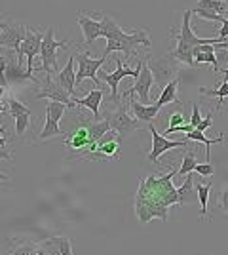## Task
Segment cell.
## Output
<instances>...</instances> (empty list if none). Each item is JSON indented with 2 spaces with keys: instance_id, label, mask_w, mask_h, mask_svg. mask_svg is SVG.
Segmentation results:
<instances>
[{
  "instance_id": "cell-1",
  "label": "cell",
  "mask_w": 228,
  "mask_h": 255,
  "mask_svg": "<svg viewBox=\"0 0 228 255\" xmlns=\"http://www.w3.org/2000/svg\"><path fill=\"white\" fill-rule=\"evenodd\" d=\"M177 175V171L171 170L163 177H147L141 179L135 210L141 223H149L154 217H160L162 221L167 219V208L179 206V192L171 185V177Z\"/></svg>"
},
{
  "instance_id": "cell-2",
  "label": "cell",
  "mask_w": 228,
  "mask_h": 255,
  "mask_svg": "<svg viewBox=\"0 0 228 255\" xmlns=\"http://www.w3.org/2000/svg\"><path fill=\"white\" fill-rule=\"evenodd\" d=\"M101 36L107 38V48H105V57H109L112 52H122L128 57H135V48L137 46H145L151 48V38L147 31H137L133 32H124L122 27L114 21L110 15H101Z\"/></svg>"
},
{
  "instance_id": "cell-3",
  "label": "cell",
  "mask_w": 228,
  "mask_h": 255,
  "mask_svg": "<svg viewBox=\"0 0 228 255\" xmlns=\"http://www.w3.org/2000/svg\"><path fill=\"white\" fill-rule=\"evenodd\" d=\"M190 17H192V10H186L183 13V23H181V31L177 34V44L175 48L169 52V55L173 57L177 63L188 65V67H194V55H192V48L200 46V44H217L221 42V38H200L196 36L192 27H190Z\"/></svg>"
},
{
  "instance_id": "cell-4",
  "label": "cell",
  "mask_w": 228,
  "mask_h": 255,
  "mask_svg": "<svg viewBox=\"0 0 228 255\" xmlns=\"http://www.w3.org/2000/svg\"><path fill=\"white\" fill-rule=\"evenodd\" d=\"M67 40H55V29L48 27L42 34V44H40V57H42V67L46 75L57 73V50L65 48Z\"/></svg>"
},
{
  "instance_id": "cell-5",
  "label": "cell",
  "mask_w": 228,
  "mask_h": 255,
  "mask_svg": "<svg viewBox=\"0 0 228 255\" xmlns=\"http://www.w3.org/2000/svg\"><path fill=\"white\" fill-rule=\"evenodd\" d=\"M141 67H143V59H139L135 67H124V65H122V59L116 57V71H112V73H105V71H101V69H99V80L107 82L109 88L112 90V94H110V101L118 103L120 82H122L126 76H133V78H137L139 73H141Z\"/></svg>"
},
{
  "instance_id": "cell-6",
  "label": "cell",
  "mask_w": 228,
  "mask_h": 255,
  "mask_svg": "<svg viewBox=\"0 0 228 255\" xmlns=\"http://www.w3.org/2000/svg\"><path fill=\"white\" fill-rule=\"evenodd\" d=\"M107 59L109 57H105V55H101L99 59H93V57H89V53H75V63L78 65L76 67V86L80 84L84 78H91L95 88H97L99 86L97 73L99 69L107 63Z\"/></svg>"
},
{
  "instance_id": "cell-7",
  "label": "cell",
  "mask_w": 228,
  "mask_h": 255,
  "mask_svg": "<svg viewBox=\"0 0 228 255\" xmlns=\"http://www.w3.org/2000/svg\"><path fill=\"white\" fill-rule=\"evenodd\" d=\"M40 44H42V32L33 31L31 27H27L25 36L21 40V46L17 50V63L23 65V55L27 57V71L34 75V57L40 53Z\"/></svg>"
},
{
  "instance_id": "cell-8",
  "label": "cell",
  "mask_w": 228,
  "mask_h": 255,
  "mask_svg": "<svg viewBox=\"0 0 228 255\" xmlns=\"http://www.w3.org/2000/svg\"><path fill=\"white\" fill-rule=\"evenodd\" d=\"M147 65H149V69H151L154 82L160 86V88H163L167 82H171V80L175 78V73H177V61H175L169 53L163 55V57H158V59L149 57V59H147Z\"/></svg>"
},
{
  "instance_id": "cell-9",
  "label": "cell",
  "mask_w": 228,
  "mask_h": 255,
  "mask_svg": "<svg viewBox=\"0 0 228 255\" xmlns=\"http://www.w3.org/2000/svg\"><path fill=\"white\" fill-rule=\"evenodd\" d=\"M107 120L110 122V129H114L120 137H126L128 133H133L139 129V120L135 117H130L128 103H120L118 109L114 113H110Z\"/></svg>"
},
{
  "instance_id": "cell-10",
  "label": "cell",
  "mask_w": 228,
  "mask_h": 255,
  "mask_svg": "<svg viewBox=\"0 0 228 255\" xmlns=\"http://www.w3.org/2000/svg\"><path fill=\"white\" fill-rule=\"evenodd\" d=\"M149 131L152 133V149L147 158L151 160V162L160 164V156H162L163 152H167V150H171V149H179V147H188V139L169 141V139H165L163 135H160L156 126H154L152 122H149Z\"/></svg>"
},
{
  "instance_id": "cell-11",
  "label": "cell",
  "mask_w": 228,
  "mask_h": 255,
  "mask_svg": "<svg viewBox=\"0 0 228 255\" xmlns=\"http://www.w3.org/2000/svg\"><path fill=\"white\" fill-rule=\"evenodd\" d=\"M42 84V90L36 94V99H48V101H61L65 103L69 109H73L75 103H73V96L67 92L63 86L59 84L57 80H52V75H46Z\"/></svg>"
},
{
  "instance_id": "cell-12",
  "label": "cell",
  "mask_w": 228,
  "mask_h": 255,
  "mask_svg": "<svg viewBox=\"0 0 228 255\" xmlns=\"http://www.w3.org/2000/svg\"><path fill=\"white\" fill-rule=\"evenodd\" d=\"M152 84H154V78H152L151 69H149V65H147V59H145V61H143V67H141V73H139V76L135 78V84L126 90V96H137L141 103L149 105V103H151Z\"/></svg>"
},
{
  "instance_id": "cell-13",
  "label": "cell",
  "mask_w": 228,
  "mask_h": 255,
  "mask_svg": "<svg viewBox=\"0 0 228 255\" xmlns=\"http://www.w3.org/2000/svg\"><path fill=\"white\" fill-rule=\"evenodd\" d=\"M25 31H27V25H21V23L13 21V19H8V25L4 29H0V46L11 48L17 53L23 36H25Z\"/></svg>"
},
{
  "instance_id": "cell-14",
  "label": "cell",
  "mask_w": 228,
  "mask_h": 255,
  "mask_svg": "<svg viewBox=\"0 0 228 255\" xmlns=\"http://www.w3.org/2000/svg\"><path fill=\"white\" fill-rule=\"evenodd\" d=\"M93 141L87 131V120H80L75 129H71L69 137L65 139V147L71 150H86Z\"/></svg>"
},
{
  "instance_id": "cell-15",
  "label": "cell",
  "mask_w": 228,
  "mask_h": 255,
  "mask_svg": "<svg viewBox=\"0 0 228 255\" xmlns=\"http://www.w3.org/2000/svg\"><path fill=\"white\" fill-rule=\"evenodd\" d=\"M6 80H8V84H23V82H34V84H40V80L33 75V73H29L27 69H23L21 63H17V61H13L10 55V61H8V67H6Z\"/></svg>"
},
{
  "instance_id": "cell-16",
  "label": "cell",
  "mask_w": 228,
  "mask_h": 255,
  "mask_svg": "<svg viewBox=\"0 0 228 255\" xmlns=\"http://www.w3.org/2000/svg\"><path fill=\"white\" fill-rule=\"evenodd\" d=\"M78 25H80V29H82L84 44H86V46L93 44V40L101 36V19H93V17H89V15L80 11V13H78Z\"/></svg>"
},
{
  "instance_id": "cell-17",
  "label": "cell",
  "mask_w": 228,
  "mask_h": 255,
  "mask_svg": "<svg viewBox=\"0 0 228 255\" xmlns=\"http://www.w3.org/2000/svg\"><path fill=\"white\" fill-rule=\"evenodd\" d=\"M128 97H130V109H131V113H133V117L137 118L139 122H154V118L158 117V113H160L162 107L158 105V103H154V105H145L141 101L133 99V96H128Z\"/></svg>"
},
{
  "instance_id": "cell-18",
  "label": "cell",
  "mask_w": 228,
  "mask_h": 255,
  "mask_svg": "<svg viewBox=\"0 0 228 255\" xmlns=\"http://www.w3.org/2000/svg\"><path fill=\"white\" fill-rule=\"evenodd\" d=\"M59 84L65 88L67 92L71 94V96L75 97L76 96V69H75V55H71L69 59H67V65L61 69V71H57V78H55Z\"/></svg>"
},
{
  "instance_id": "cell-19",
  "label": "cell",
  "mask_w": 228,
  "mask_h": 255,
  "mask_svg": "<svg viewBox=\"0 0 228 255\" xmlns=\"http://www.w3.org/2000/svg\"><path fill=\"white\" fill-rule=\"evenodd\" d=\"M192 55H194L196 65L209 63L213 67V73H219V59L215 53V44H200L192 48Z\"/></svg>"
},
{
  "instance_id": "cell-20",
  "label": "cell",
  "mask_w": 228,
  "mask_h": 255,
  "mask_svg": "<svg viewBox=\"0 0 228 255\" xmlns=\"http://www.w3.org/2000/svg\"><path fill=\"white\" fill-rule=\"evenodd\" d=\"M101 101H103V90L101 88H93L87 96H84L82 99L78 97H73V103L75 107H84V109H89L93 113V118L99 120V107H101Z\"/></svg>"
},
{
  "instance_id": "cell-21",
  "label": "cell",
  "mask_w": 228,
  "mask_h": 255,
  "mask_svg": "<svg viewBox=\"0 0 228 255\" xmlns=\"http://www.w3.org/2000/svg\"><path fill=\"white\" fill-rule=\"evenodd\" d=\"M40 252H50V254H59V255H73L71 238H67V236H52V238L44 240L42 244H40Z\"/></svg>"
},
{
  "instance_id": "cell-22",
  "label": "cell",
  "mask_w": 228,
  "mask_h": 255,
  "mask_svg": "<svg viewBox=\"0 0 228 255\" xmlns=\"http://www.w3.org/2000/svg\"><path fill=\"white\" fill-rule=\"evenodd\" d=\"M179 84H181V80L175 76L171 82H167V84L162 88V94L158 97V105L160 107H165V105H171V103H179V97H177V92H179Z\"/></svg>"
},
{
  "instance_id": "cell-23",
  "label": "cell",
  "mask_w": 228,
  "mask_h": 255,
  "mask_svg": "<svg viewBox=\"0 0 228 255\" xmlns=\"http://www.w3.org/2000/svg\"><path fill=\"white\" fill-rule=\"evenodd\" d=\"M186 135V139L188 141H198V143H204L206 145V160H209L211 158V145H215V143H223L225 141V133H221L219 137H215V139H209V137H206V133L204 131H200V129H190L188 133H185Z\"/></svg>"
},
{
  "instance_id": "cell-24",
  "label": "cell",
  "mask_w": 228,
  "mask_h": 255,
  "mask_svg": "<svg viewBox=\"0 0 228 255\" xmlns=\"http://www.w3.org/2000/svg\"><path fill=\"white\" fill-rule=\"evenodd\" d=\"M196 196L200 202V221L207 215V206H209V192H211V181L207 183H196Z\"/></svg>"
},
{
  "instance_id": "cell-25",
  "label": "cell",
  "mask_w": 228,
  "mask_h": 255,
  "mask_svg": "<svg viewBox=\"0 0 228 255\" xmlns=\"http://www.w3.org/2000/svg\"><path fill=\"white\" fill-rule=\"evenodd\" d=\"M61 133H63V129L59 128V120H57V118H54L52 115H48V113H46V122H44L42 131L38 133V141L55 137V135H61Z\"/></svg>"
},
{
  "instance_id": "cell-26",
  "label": "cell",
  "mask_w": 228,
  "mask_h": 255,
  "mask_svg": "<svg viewBox=\"0 0 228 255\" xmlns=\"http://www.w3.org/2000/svg\"><path fill=\"white\" fill-rule=\"evenodd\" d=\"M87 131H89V137L93 143H97L99 139L103 137L107 131H110V122L105 120H93V122H87Z\"/></svg>"
},
{
  "instance_id": "cell-27",
  "label": "cell",
  "mask_w": 228,
  "mask_h": 255,
  "mask_svg": "<svg viewBox=\"0 0 228 255\" xmlns=\"http://www.w3.org/2000/svg\"><path fill=\"white\" fill-rule=\"evenodd\" d=\"M198 8H204V10H211L221 15H227L228 17V2L227 0H198Z\"/></svg>"
},
{
  "instance_id": "cell-28",
  "label": "cell",
  "mask_w": 228,
  "mask_h": 255,
  "mask_svg": "<svg viewBox=\"0 0 228 255\" xmlns=\"http://www.w3.org/2000/svg\"><path fill=\"white\" fill-rule=\"evenodd\" d=\"M186 179L185 183L177 189V192H179V206H183V204L186 202H192V189H194V177H192V173H188V175H185Z\"/></svg>"
},
{
  "instance_id": "cell-29",
  "label": "cell",
  "mask_w": 228,
  "mask_h": 255,
  "mask_svg": "<svg viewBox=\"0 0 228 255\" xmlns=\"http://www.w3.org/2000/svg\"><path fill=\"white\" fill-rule=\"evenodd\" d=\"M8 113H10L11 118L19 117V115H33V111L29 109V107L25 105V103H21L19 99H15L13 96H8Z\"/></svg>"
},
{
  "instance_id": "cell-30",
  "label": "cell",
  "mask_w": 228,
  "mask_h": 255,
  "mask_svg": "<svg viewBox=\"0 0 228 255\" xmlns=\"http://www.w3.org/2000/svg\"><path fill=\"white\" fill-rule=\"evenodd\" d=\"M200 96H206V97H219V105L217 109L221 111V107H223V99L225 97H228V75L227 78H225V82L219 86L217 90H200Z\"/></svg>"
},
{
  "instance_id": "cell-31",
  "label": "cell",
  "mask_w": 228,
  "mask_h": 255,
  "mask_svg": "<svg viewBox=\"0 0 228 255\" xmlns=\"http://www.w3.org/2000/svg\"><path fill=\"white\" fill-rule=\"evenodd\" d=\"M196 152L194 150H186L185 156H183V164H181V168L177 170V175H181V177H185L188 173H194V168H196Z\"/></svg>"
},
{
  "instance_id": "cell-32",
  "label": "cell",
  "mask_w": 228,
  "mask_h": 255,
  "mask_svg": "<svg viewBox=\"0 0 228 255\" xmlns=\"http://www.w3.org/2000/svg\"><path fill=\"white\" fill-rule=\"evenodd\" d=\"M192 13L198 15L200 19H207V21H215V23H221L227 17V15H221V13H215V11H211V10H204V8H198V6L192 10Z\"/></svg>"
},
{
  "instance_id": "cell-33",
  "label": "cell",
  "mask_w": 228,
  "mask_h": 255,
  "mask_svg": "<svg viewBox=\"0 0 228 255\" xmlns=\"http://www.w3.org/2000/svg\"><path fill=\"white\" fill-rule=\"evenodd\" d=\"M13 120H15V135L21 137L23 133L27 131L29 124H31V115H19V117H15Z\"/></svg>"
},
{
  "instance_id": "cell-34",
  "label": "cell",
  "mask_w": 228,
  "mask_h": 255,
  "mask_svg": "<svg viewBox=\"0 0 228 255\" xmlns=\"http://www.w3.org/2000/svg\"><path fill=\"white\" fill-rule=\"evenodd\" d=\"M194 173H198V175H202V177H211V175L215 173V168L211 166V162H209V160H206L204 164H196Z\"/></svg>"
},
{
  "instance_id": "cell-35",
  "label": "cell",
  "mask_w": 228,
  "mask_h": 255,
  "mask_svg": "<svg viewBox=\"0 0 228 255\" xmlns=\"http://www.w3.org/2000/svg\"><path fill=\"white\" fill-rule=\"evenodd\" d=\"M185 122H188V118H185V115H183L181 111H177V113H173V115L169 117V128L181 126V124H185Z\"/></svg>"
},
{
  "instance_id": "cell-36",
  "label": "cell",
  "mask_w": 228,
  "mask_h": 255,
  "mask_svg": "<svg viewBox=\"0 0 228 255\" xmlns=\"http://www.w3.org/2000/svg\"><path fill=\"white\" fill-rule=\"evenodd\" d=\"M188 122H190L194 128L202 122V113H200V107H198V103H192V117L188 118Z\"/></svg>"
},
{
  "instance_id": "cell-37",
  "label": "cell",
  "mask_w": 228,
  "mask_h": 255,
  "mask_svg": "<svg viewBox=\"0 0 228 255\" xmlns=\"http://www.w3.org/2000/svg\"><path fill=\"white\" fill-rule=\"evenodd\" d=\"M211 124H213V113H209L206 117V120L202 118V122L196 126V129H200V131H206L207 128H211Z\"/></svg>"
},
{
  "instance_id": "cell-38",
  "label": "cell",
  "mask_w": 228,
  "mask_h": 255,
  "mask_svg": "<svg viewBox=\"0 0 228 255\" xmlns=\"http://www.w3.org/2000/svg\"><path fill=\"white\" fill-rule=\"evenodd\" d=\"M219 38L221 40H227L228 38V17H225L221 21V31H219Z\"/></svg>"
},
{
  "instance_id": "cell-39",
  "label": "cell",
  "mask_w": 228,
  "mask_h": 255,
  "mask_svg": "<svg viewBox=\"0 0 228 255\" xmlns=\"http://www.w3.org/2000/svg\"><path fill=\"white\" fill-rule=\"evenodd\" d=\"M219 204H221V206H223V210L228 213V187L221 192V196H219Z\"/></svg>"
},
{
  "instance_id": "cell-40",
  "label": "cell",
  "mask_w": 228,
  "mask_h": 255,
  "mask_svg": "<svg viewBox=\"0 0 228 255\" xmlns=\"http://www.w3.org/2000/svg\"><path fill=\"white\" fill-rule=\"evenodd\" d=\"M8 61H10V55H2V53H0V73H6Z\"/></svg>"
},
{
  "instance_id": "cell-41",
  "label": "cell",
  "mask_w": 228,
  "mask_h": 255,
  "mask_svg": "<svg viewBox=\"0 0 228 255\" xmlns=\"http://www.w3.org/2000/svg\"><path fill=\"white\" fill-rule=\"evenodd\" d=\"M0 160H11V152L6 147H0Z\"/></svg>"
},
{
  "instance_id": "cell-42",
  "label": "cell",
  "mask_w": 228,
  "mask_h": 255,
  "mask_svg": "<svg viewBox=\"0 0 228 255\" xmlns=\"http://www.w3.org/2000/svg\"><path fill=\"white\" fill-rule=\"evenodd\" d=\"M4 131H6V128L0 126V147H6V145H8V141L4 137Z\"/></svg>"
},
{
  "instance_id": "cell-43",
  "label": "cell",
  "mask_w": 228,
  "mask_h": 255,
  "mask_svg": "<svg viewBox=\"0 0 228 255\" xmlns=\"http://www.w3.org/2000/svg\"><path fill=\"white\" fill-rule=\"evenodd\" d=\"M8 80H6V75H4V73H0V90H6V88H8Z\"/></svg>"
},
{
  "instance_id": "cell-44",
  "label": "cell",
  "mask_w": 228,
  "mask_h": 255,
  "mask_svg": "<svg viewBox=\"0 0 228 255\" xmlns=\"http://www.w3.org/2000/svg\"><path fill=\"white\" fill-rule=\"evenodd\" d=\"M0 181H10V177H8V175H4V173H0Z\"/></svg>"
}]
</instances>
